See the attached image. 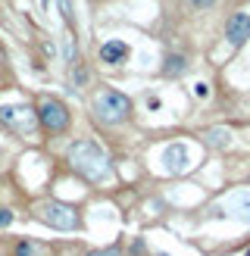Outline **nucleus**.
I'll use <instances>...</instances> for the list:
<instances>
[{"mask_svg": "<svg viewBox=\"0 0 250 256\" xmlns=\"http://www.w3.org/2000/svg\"><path fill=\"white\" fill-rule=\"evenodd\" d=\"M38 119H41V125L50 134H62L69 128V106L56 97H44L38 104Z\"/></svg>", "mask_w": 250, "mask_h": 256, "instance_id": "4", "label": "nucleus"}, {"mask_svg": "<svg viewBox=\"0 0 250 256\" xmlns=\"http://www.w3.org/2000/svg\"><path fill=\"white\" fill-rule=\"evenodd\" d=\"M88 256H119V250L110 247V250H94V253H88Z\"/></svg>", "mask_w": 250, "mask_h": 256, "instance_id": "15", "label": "nucleus"}, {"mask_svg": "<svg viewBox=\"0 0 250 256\" xmlns=\"http://www.w3.org/2000/svg\"><path fill=\"white\" fill-rule=\"evenodd\" d=\"M69 162H72V169L78 172L82 178H88V182H106L110 178V160H106V153L100 150L94 140H75V144L69 147Z\"/></svg>", "mask_w": 250, "mask_h": 256, "instance_id": "1", "label": "nucleus"}, {"mask_svg": "<svg viewBox=\"0 0 250 256\" xmlns=\"http://www.w3.org/2000/svg\"><path fill=\"white\" fill-rule=\"evenodd\" d=\"M162 162H166L169 172H182V169H188V147H184V144H172V147H166V153H162Z\"/></svg>", "mask_w": 250, "mask_h": 256, "instance_id": "6", "label": "nucleus"}, {"mask_svg": "<svg viewBox=\"0 0 250 256\" xmlns=\"http://www.w3.org/2000/svg\"><path fill=\"white\" fill-rule=\"evenodd\" d=\"M16 256H38V250L32 247V240H22V244L16 247Z\"/></svg>", "mask_w": 250, "mask_h": 256, "instance_id": "12", "label": "nucleus"}, {"mask_svg": "<svg viewBox=\"0 0 250 256\" xmlns=\"http://www.w3.org/2000/svg\"><path fill=\"white\" fill-rule=\"evenodd\" d=\"M94 112H97L100 122L116 125V122H125V119H128L132 100L125 97V94H119V91H100V94L94 97Z\"/></svg>", "mask_w": 250, "mask_h": 256, "instance_id": "2", "label": "nucleus"}, {"mask_svg": "<svg viewBox=\"0 0 250 256\" xmlns=\"http://www.w3.org/2000/svg\"><path fill=\"white\" fill-rule=\"evenodd\" d=\"M125 56H128V47H125L122 41H106L104 47H100V60L110 62V66H119V62H125Z\"/></svg>", "mask_w": 250, "mask_h": 256, "instance_id": "7", "label": "nucleus"}, {"mask_svg": "<svg viewBox=\"0 0 250 256\" xmlns=\"http://www.w3.org/2000/svg\"><path fill=\"white\" fill-rule=\"evenodd\" d=\"M162 72H166V75H182L184 72V60L182 56H169L166 66H162Z\"/></svg>", "mask_w": 250, "mask_h": 256, "instance_id": "11", "label": "nucleus"}, {"mask_svg": "<svg viewBox=\"0 0 250 256\" xmlns=\"http://www.w3.org/2000/svg\"><path fill=\"white\" fill-rule=\"evenodd\" d=\"M194 10H210V6H216V0H188Z\"/></svg>", "mask_w": 250, "mask_h": 256, "instance_id": "13", "label": "nucleus"}, {"mask_svg": "<svg viewBox=\"0 0 250 256\" xmlns=\"http://www.w3.org/2000/svg\"><path fill=\"white\" fill-rule=\"evenodd\" d=\"M206 144L210 147H216V150H225V147H232V132L228 128H206Z\"/></svg>", "mask_w": 250, "mask_h": 256, "instance_id": "9", "label": "nucleus"}, {"mask_svg": "<svg viewBox=\"0 0 250 256\" xmlns=\"http://www.w3.org/2000/svg\"><path fill=\"white\" fill-rule=\"evenodd\" d=\"M34 216H38L44 225L56 228V232H72V228L78 225V216H75V210L66 206V203H56V200L38 203V206H34Z\"/></svg>", "mask_w": 250, "mask_h": 256, "instance_id": "3", "label": "nucleus"}, {"mask_svg": "<svg viewBox=\"0 0 250 256\" xmlns=\"http://www.w3.org/2000/svg\"><path fill=\"white\" fill-rule=\"evenodd\" d=\"M10 222H12V212H10V210H4V206H0V228H6Z\"/></svg>", "mask_w": 250, "mask_h": 256, "instance_id": "14", "label": "nucleus"}, {"mask_svg": "<svg viewBox=\"0 0 250 256\" xmlns=\"http://www.w3.org/2000/svg\"><path fill=\"white\" fill-rule=\"evenodd\" d=\"M88 78H91V75H88V66H84L82 60H75L72 62V88H75V91H82V88L88 84Z\"/></svg>", "mask_w": 250, "mask_h": 256, "instance_id": "10", "label": "nucleus"}, {"mask_svg": "<svg viewBox=\"0 0 250 256\" xmlns=\"http://www.w3.org/2000/svg\"><path fill=\"white\" fill-rule=\"evenodd\" d=\"M225 206L238 216H244V219H250V190H234L232 197H225Z\"/></svg>", "mask_w": 250, "mask_h": 256, "instance_id": "8", "label": "nucleus"}, {"mask_svg": "<svg viewBox=\"0 0 250 256\" xmlns=\"http://www.w3.org/2000/svg\"><path fill=\"white\" fill-rule=\"evenodd\" d=\"M247 38H250V12H232L225 22V41L238 50L247 44Z\"/></svg>", "mask_w": 250, "mask_h": 256, "instance_id": "5", "label": "nucleus"}]
</instances>
